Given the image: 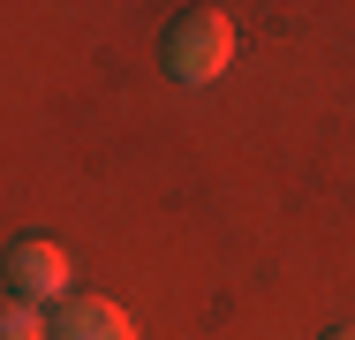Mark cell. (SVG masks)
Wrapping results in <instances>:
<instances>
[{"mask_svg":"<svg viewBox=\"0 0 355 340\" xmlns=\"http://www.w3.org/2000/svg\"><path fill=\"white\" fill-rule=\"evenodd\" d=\"M8 287H15L23 303L61 310V303H69V250L46 242V235H23V242L8 250Z\"/></svg>","mask_w":355,"mask_h":340,"instance_id":"7a4b0ae2","label":"cell"},{"mask_svg":"<svg viewBox=\"0 0 355 340\" xmlns=\"http://www.w3.org/2000/svg\"><path fill=\"white\" fill-rule=\"evenodd\" d=\"M325 340H355V325H333V333H325Z\"/></svg>","mask_w":355,"mask_h":340,"instance_id":"5b68a950","label":"cell"},{"mask_svg":"<svg viewBox=\"0 0 355 340\" xmlns=\"http://www.w3.org/2000/svg\"><path fill=\"white\" fill-rule=\"evenodd\" d=\"M159 53H166V76H174V83H212V76H227V61H234V23H227L219 8H189V15L166 23Z\"/></svg>","mask_w":355,"mask_h":340,"instance_id":"6da1fadb","label":"cell"},{"mask_svg":"<svg viewBox=\"0 0 355 340\" xmlns=\"http://www.w3.org/2000/svg\"><path fill=\"white\" fill-rule=\"evenodd\" d=\"M0 340H53V310L8 295V303H0Z\"/></svg>","mask_w":355,"mask_h":340,"instance_id":"277c9868","label":"cell"},{"mask_svg":"<svg viewBox=\"0 0 355 340\" xmlns=\"http://www.w3.org/2000/svg\"><path fill=\"white\" fill-rule=\"evenodd\" d=\"M53 340H137V318L106 295H69L53 310Z\"/></svg>","mask_w":355,"mask_h":340,"instance_id":"3957f363","label":"cell"}]
</instances>
